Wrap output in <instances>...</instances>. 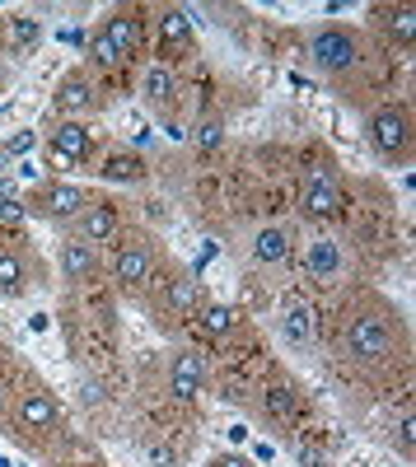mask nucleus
<instances>
[{
  "label": "nucleus",
  "instance_id": "24",
  "mask_svg": "<svg viewBox=\"0 0 416 467\" xmlns=\"http://www.w3.org/2000/svg\"><path fill=\"white\" fill-rule=\"evenodd\" d=\"M160 43H164V57L192 52V19H187V10H178V5L160 10Z\"/></svg>",
  "mask_w": 416,
  "mask_h": 467
},
{
  "label": "nucleus",
  "instance_id": "9",
  "mask_svg": "<svg viewBox=\"0 0 416 467\" xmlns=\"http://www.w3.org/2000/svg\"><path fill=\"white\" fill-rule=\"evenodd\" d=\"M89 202H94V187H80L70 178H52V182H37V187L24 192V215L43 220V224H52L61 234Z\"/></svg>",
  "mask_w": 416,
  "mask_h": 467
},
{
  "label": "nucleus",
  "instance_id": "20",
  "mask_svg": "<svg viewBox=\"0 0 416 467\" xmlns=\"http://www.w3.org/2000/svg\"><path fill=\"white\" fill-rule=\"evenodd\" d=\"M94 173H99L103 182H145V178H150V164L140 160L136 150H127V145H112V150H103V154H99Z\"/></svg>",
  "mask_w": 416,
  "mask_h": 467
},
{
  "label": "nucleus",
  "instance_id": "13",
  "mask_svg": "<svg viewBox=\"0 0 416 467\" xmlns=\"http://www.w3.org/2000/svg\"><path fill=\"white\" fill-rule=\"evenodd\" d=\"M43 145L52 160H61L66 169H85L99 150V136H94V122H70V117H47L43 127Z\"/></svg>",
  "mask_w": 416,
  "mask_h": 467
},
{
  "label": "nucleus",
  "instance_id": "18",
  "mask_svg": "<svg viewBox=\"0 0 416 467\" xmlns=\"http://www.w3.org/2000/svg\"><path fill=\"white\" fill-rule=\"evenodd\" d=\"M276 332H281V341H286L290 350H309V346L318 341V314H314V304H309V299H299V295L281 299Z\"/></svg>",
  "mask_w": 416,
  "mask_h": 467
},
{
  "label": "nucleus",
  "instance_id": "10",
  "mask_svg": "<svg viewBox=\"0 0 416 467\" xmlns=\"http://www.w3.org/2000/svg\"><path fill=\"white\" fill-rule=\"evenodd\" d=\"M43 285H47V262L37 257L33 239H24V234L0 239V299H28Z\"/></svg>",
  "mask_w": 416,
  "mask_h": 467
},
{
  "label": "nucleus",
  "instance_id": "16",
  "mask_svg": "<svg viewBox=\"0 0 416 467\" xmlns=\"http://www.w3.org/2000/svg\"><path fill=\"white\" fill-rule=\"evenodd\" d=\"M57 281L66 290H89L103 281V248L80 244V239H61L57 248Z\"/></svg>",
  "mask_w": 416,
  "mask_h": 467
},
{
  "label": "nucleus",
  "instance_id": "8",
  "mask_svg": "<svg viewBox=\"0 0 416 467\" xmlns=\"http://www.w3.org/2000/svg\"><path fill=\"white\" fill-rule=\"evenodd\" d=\"M347 211V187L332 160H314L295 178V215L305 224H332Z\"/></svg>",
  "mask_w": 416,
  "mask_h": 467
},
{
  "label": "nucleus",
  "instance_id": "2",
  "mask_svg": "<svg viewBox=\"0 0 416 467\" xmlns=\"http://www.w3.org/2000/svg\"><path fill=\"white\" fill-rule=\"evenodd\" d=\"M66 402L37 369L24 365L10 383H0V440L5 444H15L28 458H52L66 444Z\"/></svg>",
  "mask_w": 416,
  "mask_h": 467
},
{
  "label": "nucleus",
  "instance_id": "4",
  "mask_svg": "<svg viewBox=\"0 0 416 467\" xmlns=\"http://www.w3.org/2000/svg\"><path fill=\"white\" fill-rule=\"evenodd\" d=\"M160 266H164V248L145 224H127L103 253V276L127 299H145V290L160 276Z\"/></svg>",
  "mask_w": 416,
  "mask_h": 467
},
{
  "label": "nucleus",
  "instance_id": "11",
  "mask_svg": "<svg viewBox=\"0 0 416 467\" xmlns=\"http://www.w3.org/2000/svg\"><path fill=\"white\" fill-rule=\"evenodd\" d=\"M103 112V85L94 80L89 66L61 70V80L52 89V117H70V122H89Z\"/></svg>",
  "mask_w": 416,
  "mask_h": 467
},
{
  "label": "nucleus",
  "instance_id": "6",
  "mask_svg": "<svg viewBox=\"0 0 416 467\" xmlns=\"http://www.w3.org/2000/svg\"><path fill=\"white\" fill-rule=\"evenodd\" d=\"M145 52V19L136 5H112L89 33V70H122Z\"/></svg>",
  "mask_w": 416,
  "mask_h": 467
},
{
  "label": "nucleus",
  "instance_id": "27",
  "mask_svg": "<svg viewBox=\"0 0 416 467\" xmlns=\"http://www.w3.org/2000/svg\"><path fill=\"white\" fill-rule=\"evenodd\" d=\"M411 431H416V420H411V407H407L402 420H398V458H402V462L416 458V440H411Z\"/></svg>",
  "mask_w": 416,
  "mask_h": 467
},
{
  "label": "nucleus",
  "instance_id": "5",
  "mask_svg": "<svg viewBox=\"0 0 416 467\" xmlns=\"http://www.w3.org/2000/svg\"><path fill=\"white\" fill-rule=\"evenodd\" d=\"M365 145L384 169H407L416 154V112L407 99H380L365 108Z\"/></svg>",
  "mask_w": 416,
  "mask_h": 467
},
{
  "label": "nucleus",
  "instance_id": "7",
  "mask_svg": "<svg viewBox=\"0 0 416 467\" xmlns=\"http://www.w3.org/2000/svg\"><path fill=\"white\" fill-rule=\"evenodd\" d=\"M140 304L150 308V318H155L160 327H178V323H187V318H197V314H202L206 295H202V281H197V271H192V266H182V262L164 257L155 285L145 290Z\"/></svg>",
  "mask_w": 416,
  "mask_h": 467
},
{
  "label": "nucleus",
  "instance_id": "31",
  "mask_svg": "<svg viewBox=\"0 0 416 467\" xmlns=\"http://www.w3.org/2000/svg\"><path fill=\"white\" fill-rule=\"evenodd\" d=\"M85 467H112V462H103V458H94V462H85Z\"/></svg>",
  "mask_w": 416,
  "mask_h": 467
},
{
  "label": "nucleus",
  "instance_id": "17",
  "mask_svg": "<svg viewBox=\"0 0 416 467\" xmlns=\"http://www.w3.org/2000/svg\"><path fill=\"white\" fill-rule=\"evenodd\" d=\"M299 266H305V276H309V281H318V285H337V281H347L351 257H347L342 239H328V234H318V239L299 244Z\"/></svg>",
  "mask_w": 416,
  "mask_h": 467
},
{
  "label": "nucleus",
  "instance_id": "25",
  "mask_svg": "<svg viewBox=\"0 0 416 467\" xmlns=\"http://www.w3.org/2000/svg\"><path fill=\"white\" fill-rule=\"evenodd\" d=\"M5 43L24 57V52H33L37 47V19H28V15H15V19H5Z\"/></svg>",
  "mask_w": 416,
  "mask_h": 467
},
{
  "label": "nucleus",
  "instance_id": "23",
  "mask_svg": "<svg viewBox=\"0 0 416 467\" xmlns=\"http://www.w3.org/2000/svg\"><path fill=\"white\" fill-rule=\"evenodd\" d=\"M202 332L211 337V341H224V337H234L239 327H244V308H234V304H202Z\"/></svg>",
  "mask_w": 416,
  "mask_h": 467
},
{
  "label": "nucleus",
  "instance_id": "3",
  "mask_svg": "<svg viewBox=\"0 0 416 467\" xmlns=\"http://www.w3.org/2000/svg\"><path fill=\"white\" fill-rule=\"evenodd\" d=\"M309 66L342 94H351V99L365 94V85H369V37H365V28L347 24V19L318 24L309 33Z\"/></svg>",
  "mask_w": 416,
  "mask_h": 467
},
{
  "label": "nucleus",
  "instance_id": "28",
  "mask_svg": "<svg viewBox=\"0 0 416 467\" xmlns=\"http://www.w3.org/2000/svg\"><path fill=\"white\" fill-rule=\"evenodd\" d=\"M202 467H257V462H253L248 453H239V449H215Z\"/></svg>",
  "mask_w": 416,
  "mask_h": 467
},
{
  "label": "nucleus",
  "instance_id": "22",
  "mask_svg": "<svg viewBox=\"0 0 416 467\" xmlns=\"http://www.w3.org/2000/svg\"><path fill=\"white\" fill-rule=\"evenodd\" d=\"M380 33L389 37L398 52H411V47H416V10H411V5H389V10H380Z\"/></svg>",
  "mask_w": 416,
  "mask_h": 467
},
{
  "label": "nucleus",
  "instance_id": "21",
  "mask_svg": "<svg viewBox=\"0 0 416 467\" xmlns=\"http://www.w3.org/2000/svg\"><path fill=\"white\" fill-rule=\"evenodd\" d=\"M295 411H299L295 383H290V379H272V383H267V393H262V416H267L272 425H290Z\"/></svg>",
  "mask_w": 416,
  "mask_h": 467
},
{
  "label": "nucleus",
  "instance_id": "26",
  "mask_svg": "<svg viewBox=\"0 0 416 467\" xmlns=\"http://www.w3.org/2000/svg\"><path fill=\"white\" fill-rule=\"evenodd\" d=\"M197 150H220V140H224V122L220 117H206V122H197Z\"/></svg>",
  "mask_w": 416,
  "mask_h": 467
},
{
  "label": "nucleus",
  "instance_id": "19",
  "mask_svg": "<svg viewBox=\"0 0 416 467\" xmlns=\"http://www.w3.org/2000/svg\"><path fill=\"white\" fill-rule=\"evenodd\" d=\"M178 94H182V80H178V70H173L169 61L145 66V75H140V103H145L150 112L169 117V112L178 108Z\"/></svg>",
  "mask_w": 416,
  "mask_h": 467
},
{
  "label": "nucleus",
  "instance_id": "12",
  "mask_svg": "<svg viewBox=\"0 0 416 467\" xmlns=\"http://www.w3.org/2000/svg\"><path fill=\"white\" fill-rule=\"evenodd\" d=\"M122 229H127V220H122V202H118V197H103V192H94V202L61 229V239H80V244L108 248Z\"/></svg>",
  "mask_w": 416,
  "mask_h": 467
},
{
  "label": "nucleus",
  "instance_id": "1",
  "mask_svg": "<svg viewBox=\"0 0 416 467\" xmlns=\"http://www.w3.org/2000/svg\"><path fill=\"white\" fill-rule=\"evenodd\" d=\"M328 356L351 383L389 393L411 374V318L393 295L351 285L328 323Z\"/></svg>",
  "mask_w": 416,
  "mask_h": 467
},
{
  "label": "nucleus",
  "instance_id": "14",
  "mask_svg": "<svg viewBox=\"0 0 416 467\" xmlns=\"http://www.w3.org/2000/svg\"><path fill=\"white\" fill-rule=\"evenodd\" d=\"M299 257V239H295V224L286 220H267L248 234V262L262 271H286Z\"/></svg>",
  "mask_w": 416,
  "mask_h": 467
},
{
  "label": "nucleus",
  "instance_id": "15",
  "mask_svg": "<svg viewBox=\"0 0 416 467\" xmlns=\"http://www.w3.org/2000/svg\"><path fill=\"white\" fill-rule=\"evenodd\" d=\"M211 388V360L202 350H173L164 360V398L173 402H197Z\"/></svg>",
  "mask_w": 416,
  "mask_h": 467
},
{
  "label": "nucleus",
  "instance_id": "29",
  "mask_svg": "<svg viewBox=\"0 0 416 467\" xmlns=\"http://www.w3.org/2000/svg\"><path fill=\"white\" fill-rule=\"evenodd\" d=\"M0 224H24V202H0Z\"/></svg>",
  "mask_w": 416,
  "mask_h": 467
},
{
  "label": "nucleus",
  "instance_id": "30",
  "mask_svg": "<svg viewBox=\"0 0 416 467\" xmlns=\"http://www.w3.org/2000/svg\"><path fill=\"white\" fill-rule=\"evenodd\" d=\"M5 164H10V150H0V173H5Z\"/></svg>",
  "mask_w": 416,
  "mask_h": 467
}]
</instances>
